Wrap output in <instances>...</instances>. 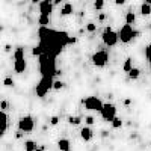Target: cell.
Here are the masks:
<instances>
[{"label": "cell", "mask_w": 151, "mask_h": 151, "mask_svg": "<svg viewBox=\"0 0 151 151\" xmlns=\"http://www.w3.org/2000/svg\"><path fill=\"white\" fill-rule=\"evenodd\" d=\"M50 23V17L47 15H40V18H38V24H40V27H48L47 24Z\"/></svg>", "instance_id": "d6986e66"}, {"label": "cell", "mask_w": 151, "mask_h": 151, "mask_svg": "<svg viewBox=\"0 0 151 151\" xmlns=\"http://www.w3.org/2000/svg\"><path fill=\"white\" fill-rule=\"evenodd\" d=\"M141 14H142L144 17H148V15L151 14V6H150L147 2H144V3L141 5Z\"/></svg>", "instance_id": "ac0fdd59"}, {"label": "cell", "mask_w": 151, "mask_h": 151, "mask_svg": "<svg viewBox=\"0 0 151 151\" xmlns=\"http://www.w3.org/2000/svg\"><path fill=\"white\" fill-rule=\"evenodd\" d=\"M86 30H88V32H91V33L95 32V30H97V24H94V23H88V24H86Z\"/></svg>", "instance_id": "d4e9b609"}, {"label": "cell", "mask_w": 151, "mask_h": 151, "mask_svg": "<svg viewBox=\"0 0 151 151\" xmlns=\"http://www.w3.org/2000/svg\"><path fill=\"white\" fill-rule=\"evenodd\" d=\"M100 113H101V118H103V119H106V121L112 122L113 119L116 118V107L113 106L112 103H104L103 110L100 112Z\"/></svg>", "instance_id": "9c48e42d"}, {"label": "cell", "mask_w": 151, "mask_h": 151, "mask_svg": "<svg viewBox=\"0 0 151 151\" xmlns=\"http://www.w3.org/2000/svg\"><path fill=\"white\" fill-rule=\"evenodd\" d=\"M101 40H103L104 45H107V47H115V45L118 44V41H119V36H118V32L112 30L110 27H106L104 32L101 33Z\"/></svg>", "instance_id": "8992f818"}, {"label": "cell", "mask_w": 151, "mask_h": 151, "mask_svg": "<svg viewBox=\"0 0 151 151\" xmlns=\"http://www.w3.org/2000/svg\"><path fill=\"white\" fill-rule=\"evenodd\" d=\"M103 6H104V2H103V0H97V2H94V8H95L97 11L103 9Z\"/></svg>", "instance_id": "484cf974"}, {"label": "cell", "mask_w": 151, "mask_h": 151, "mask_svg": "<svg viewBox=\"0 0 151 151\" xmlns=\"http://www.w3.org/2000/svg\"><path fill=\"white\" fill-rule=\"evenodd\" d=\"M80 137H82L85 142H89L92 137H94V132H92L89 127H83V129L80 130Z\"/></svg>", "instance_id": "8fae6325"}, {"label": "cell", "mask_w": 151, "mask_h": 151, "mask_svg": "<svg viewBox=\"0 0 151 151\" xmlns=\"http://www.w3.org/2000/svg\"><path fill=\"white\" fill-rule=\"evenodd\" d=\"M137 35V32L133 29V26H129V24H124V26L118 30V36L119 41L122 44H129L130 41H133V38Z\"/></svg>", "instance_id": "5b68a950"}, {"label": "cell", "mask_w": 151, "mask_h": 151, "mask_svg": "<svg viewBox=\"0 0 151 151\" xmlns=\"http://www.w3.org/2000/svg\"><path fill=\"white\" fill-rule=\"evenodd\" d=\"M55 3L50 2V0H44V2H40V15H47L50 17L53 12Z\"/></svg>", "instance_id": "30bf717a"}, {"label": "cell", "mask_w": 151, "mask_h": 151, "mask_svg": "<svg viewBox=\"0 0 151 151\" xmlns=\"http://www.w3.org/2000/svg\"><path fill=\"white\" fill-rule=\"evenodd\" d=\"M58 121H59V118H58V116H53L52 119H50V124H52V125H56Z\"/></svg>", "instance_id": "f546056e"}, {"label": "cell", "mask_w": 151, "mask_h": 151, "mask_svg": "<svg viewBox=\"0 0 151 151\" xmlns=\"http://www.w3.org/2000/svg\"><path fill=\"white\" fill-rule=\"evenodd\" d=\"M24 150H26V151H36L38 145H36L35 141H26V142H24Z\"/></svg>", "instance_id": "e0dca14e"}, {"label": "cell", "mask_w": 151, "mask_h": 151, "mask_svg": "<svg viewBox=\"0 0 151 151\" xmlns=\"http://www.w3.org/2000/svg\"><path fill=\"white\" fill-rule=\"evenodd\" d=\"M85 122H86L88 125H92V124L95 122V119H94L92 116H86V118H85Z\"/></svg>", "instance_id": "f1b7e54d"}, {"label": "cell", "mask_w": 151, "mask_h": 151, "mask_svg": "<svg viewBox=\"0 0 151 151\" xmlns=\"http://www.w3.org/2000/svg\"><path fill=\"white\" fill-rule=\"evenodd\" d=\"M40 62V71H41V77H55L56 74H59L56 68V59L50 58L47 55H42L38 58Z\"/></svg>", "instance_id": "6da1fadb"}, {"label": "cell", "mask_w": 151, "mask_h": 151, "mask_svg": "<svg viewBox=\"0 0 151 151\" xmlns=\"http://www.w3.org/2000/svg\"><path fill=\"white\" fill-rule=\"evenodd\" d=\"M64 85H65L64 82L56 80V82H55V85H53V89H55V91H59V89H62V88H64Z\"/></svg>", "instance_id": "cb8c5ba5"}, {"label": "cell", "mask_w": 151, "mask_h": 151, "mask_svg": "<svg viewBox=\"0 0 151 151\" xmlns=\"http://www.w3.org/2000/svg\"><path fill=\"white\" fill-rule=\"evenodd\" d=\"M68 122L71 125H79L82 122V118L80 116H68Z\"/></svg>", "instance_id": "44dd1931"}, {"label": "cell", "mask_w": 151, "mask_h": 151, "mask_svg": "<svg viewBox=\"0 0 151 151\" xmlns=\"http://www.w3.org/2000/svg\"><path fill=\"white\" fill-rule=\"evenodd\" d=\"M82 103H83L85 109L92 110V112H101V110H103V106H104V103L101 101V100H100L98 97H94V95L83 98Z\"/></svg>", "instance_id": "277c9868"}, {"label": "cell", "mask_w": 151, "mask_h": 151, "mask_svg": "<svg viewBox=\"0 0 151 151\" xmlns=\"http://www.w3.org/2000/svg\"><path fill=\"white\" fill-rule=\"evenodd\" d=\"M91 60H92L94 67L103 68V67L107 64V60H109V55H107V52H104V50H98V52H95V53L92 55Z\"/></svg>", "instance_id": "ba28073f"}, {"label": "cell", "mask_w": 151, "mask_h": 151, "mask_svg": "<svg viewBox=\"0 0 151 151\" xmlns=\"http://www.w3.org/2000/svg\"><path fill=\"white\" fill-rule=\"evenodd\" d=\"M58 147L60 151H71V144L68 139H59L58 141Z\"/></svg>", "instance_id": "7c38bea8"}, {"label": "cell", "mask_w": 151, "mask_h": 151, "mask_svg": "<svg viewBox=\"0 0 151 151\" xmlns=\"http://www.w3.org/2000/svg\"><path fill=\"white\" fill-rule=\"evenodd\" d=\"M133 70V60L130 59V58H127L125 59V62H124V65H122V71H125V73H130Z\"/></svg>", "instance_id": "2e32d148"}, {"label": "cell", "mask_w": 151, "mask_h": 151, "mask_svg": "<svg viewBox=\"0 0 151 151\" xmlns=\"http://www.w3.org/2000/svg\"><path fill=\"white\" fill-rule=\"evenodd\" d=\"M0 109H2V112H6V109H8V101H6V100H2V103H0Z\"/></svg>", "instance_id": "83f0119b"}, {"label": "cell", "mask_w": 151, "mask_h": 151, "mask_svg": "<svg viewBox=\"0 0 151 151\" xmlns=\"http://www.w3.org/2000/svg\"><path fill=\"white\" fill-rule=\"evenodd\" d=\"M147 3H148V5L151 6V0H147Z\"/></svg>", "instance_id": "1f68e13d"}, {"label": "cell", "mask_w": 151, "mask_h": 151, "mask_svg": "<svg viewBox=\"0 0 151 151\" xmlns=\"http://www.w3.org/2000/svg\"><path fill=\"white\" fill-rule=\"evenodd\" d=\"M139 76H141V70H139V68H133V70L129 73V77H130L132 80H136Z\"/></svg>", "instance_id": "ffe728a7"}, {"label": "cell", "mask_w": 151, "mask_h": 151, "mask_svg": "<svg viewBox=\"0 0 151 151\" xmlns=\"http://www.w3.org/2000/svg\"><path fill=\"white\" fill-rule=\"evenodd\" d=\"M70 14H73V5L71 3H65L64 6H62V9H60V15L67 17Z\"/></svg>", "instance_id": "5bb4252c"}, {"label": "cell", "mask_w": 151, "mask_h": 151, "mask_svg": "<svg viewBox=\"0 0 151 151\" xmlns=\"http://www.w3.org/2000/svg\"><path fill=\"white\" fill-rule=\"evenodd\" d=\"M8 125H9V116H8L6 112H2V136L6 133Z\"/></svg>", "instance_id": "4fadbf2b"}, {"label": "cell", "mask_w": 151, "mask_h": 151, "mask_svg": "<svg viewBox=\"0 0 151 151\" xmlns=\"http://www.w3.org/2000/svg\"><path fill=\"white\" fill-rule=\"evenodd\" d=\"M121 125H122V121H121V118H118V116L112 121V127H113V129H119Z\"/></svg>", "instance_id": "603a6c76"}, {"label": "cell", "mask_w": 151, "mask_h": 151, "mask_svg": "<svg viewBox=\"0 0 151 151\" xmlns=\"http://www.w3.org/2000/svg\"><path fill=\"white\" fill-rule=\"evenodd\" d=\"M36 151H44V148H42V147H40V148H38Z\"/></svg>", "instance_id": "4dcf8cb0"}, {"label": "cell", "mask_w": 151, "mask_h": 151, "mask_svg": "<svg viewBox=\"0 0 151 151\" xmlns=\"http://www.w3.org/2000/svg\"><path fill=\"white\" fill-rule=\"evenodd\" d=\"M33 129H35V119H33V116L24 115V116L20 118V121H18V130L21 133H30V132H33Z\"/></svg>", "instance_id": "52a82bcc"}, {"label": "cell", "mask_w": 151, "mask_h": 151, "mask_svg": "<svg viewBox=\"0 0 151 151\" xmlns=\"http://www.w3.org/2000/svg\"><path fill=\"white\" fill-rule=\"evenodd\" d=\"M53 85H55V79L53 77H41L38 85L35 86V92L40 98H44L50 89H53Z\"/></svg>", "instance_id": "7a4b0ae2"}, {"label": "cell", "mask_w": 151, "mask_h": 151, "mask_svg": "<svg viewBox=\"0 0 151 151\" xmlns=\"http://www.w3.org/2000/svg\"><path fill=\"white\" fill-rule=\"evenodd\" d=\"M134 21H136V15H134V12L129 11L127 14H125V24L132 26V24H134Z\"/></svg>", "instance_id": "9a60e30c"}, {"label": "cell", "mask_w": 151, "mask_h": 151, "mask_svg": "<svg viewBox=\"0 0 151 151\" xmlns=\"http://www.w3.org/2000/svg\"><path fill=\"white\" fill-rule=\"evenodd\" d=\"M3 85L5 86H12V85H14V80H12L11 77H5L3 79Z\"/></svg>", "instance_id": "4316f807"}, {"label": "cell", "mask_w": 151, "mask_h": 151, "mask_svg": "<svg viewBox=\"0 0 151 151\" xmlns=\"http://www.w3.org/2000/svg\"><path fill=\"white\" fill-rule=\"evenodd\" d=\"M27 67V62L24 59V48L17 47L15 53H14V71L15 73H24Z\"/></svg>", "instance_id": "3957f363"}, {"label": "cell", "mask_w": 151, "mask_h": 151, "mask_svg": "<svg viewBox=\"0 0 151 151\" xmlns=\"http://www.w3.org/2000/svg\"><path fill=\"white\" fill-rule=\"evenodd\" d=\"M145 58H147V60L151 64V42L145 47Z\"/></svg>", "instance_id": "7402d4cb"}]
</instances>
